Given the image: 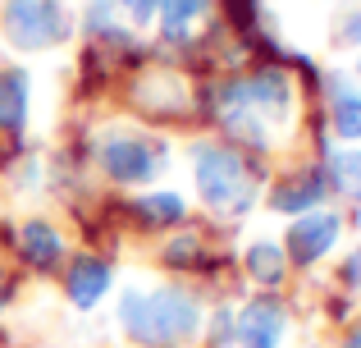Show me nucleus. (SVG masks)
Masks as SVG:
<instances>
[{
  "label": "nucleus",
  "mask_w": 361,
  "mask_h": 348,
  "mask_svg": "<svg viewBox=\"0 0 361 348\" xmlns=\"http://www.w3.org/2000/svg\"><path fill=\"white\" fill-rule=\"evenodd\" d=\"M233 344H238V325H233L229 307H220L211 316V348H233Z\"/></svg>",
  "instance_id": "18"
},
{
  "label": "nucleus",
  "mask_w": 361,
  "mask_h": 348,
  "mask_svg": "<svg viewBox=\"0 0 361 348\" xmlns=\"http://www.w3.org/2000/svg\"><path fill=\"white\" fill-rule=\"evenodd\" d=\"M197 252H202V239H192V234H188V239H174L165 248V261H169V266H192Z\"/></svg>",
  "instance_id": "19"
},
{
  "label": "nucleus",
  "mask_w": 361,
  "mask_h": 348,
  "mask_svg": "<svg viewBox=\"0 0 361 348\" xmlns=\"http://www.w3.org/2000/svg\"><path fill=\"white\" fill-rule=\"evenodd\" d=\"M110 284H115V270H110L106 257H73L69 270H64V294H69V303L78 307V312H92V307L101 303V298L110 294Z\"/></svg>",
  "instance_id": "9"
},
{
  "label": "nucleus",
  "mask_w": 361,
  "mask_h": 348,
  "mask_svg": "<svg viewBox=\"0 0 361 348\" xmlns=\"http://www.w3.org/2000/svg\"><path fill=\"white\" fill-rule=\"evenodd\" d=\"M357 78H361V60H357Z\"/></svg>",
  "instance_id": "23"
},
{
  "label": "nucleus",
  "mask_w": 361,
  "mask_h": 348,
  "mask_svg": "<svg viewBox=\"0 0 361 348\" xmlns=\"http://www.w3.org/2000/svg\"><path fill=\"white\" fill-rule=\"evenodd\" d=\"M0 32L14 51H55L73 37V14L64 0H5L0 9Z\"/></svg>",
  "instance_id": "4"
},
{
  "label": "nucleus",
  "mask_w": 361,
  "mask_h": 348,
  "mask_svg": "<svg viewBox=\"0 0 361 348\" xmlns=\"http://www.w3.org/2000/svg\"><path fill=\"white\" fill-rule=\"evenodd\" d=\"M343 284L348 289H361V252H353V257L343 261Z\"/></svg>",
  "instance_id": "21"
},
{
  "label": "nucleus",
  "mask_w": 361,
  "mask_h": 348,
  "mask_svg": "<svg viewBox=\"0 0 361 348\" xmlns=\"http://www.w3.org/2000/svg\"><path fill=\"white\" fill-rule=\"evenodd\" d=\"M329 197V179L320 165H307V170H288V179H279V184L270 188V211L279 215H307V211H320Z\"/></svg>",
  "instance_id": "8"
},
{
  "label": "nucleus",
  "mask_w": 361,
  "mask_h": 348,
  "mask_svg": "<svg viewBox=\"0 0 361 348\" xmlns=\"http://www.w3.org/2000/svg\"><path fill=\"white\" fill-rule=\"evenodd\" d=\"M119 325L133 344L178 348L202 330V303L188 284H160V289L133 284L119 298Z\"/></svg>",
  "instance_id": "1"
},
{
  "label": "nucleus",
  "mask_w": 361,
  "mask_h": 348,
  "mask_svg": "<svg viewBox=\"0 0 361 348\" xmlns=\"http://www.w3.org/2000/svg\"><path fill=\"white\" fill-rule=\"evenodd\" d=\"M325 92H329V124H334V138L361 147V92L348 78H325Z\"/></svg>",
  "instance_id": "11"
},
{
  "label": "nucleus",
  "mask_w": 361,
  "mask_h": 348,
  "mask_svg": "<svg viewBox=\"0 0 361 348\" xmlns=\"http://www.w3.org/2000/svg\"><path fill=\"white\" fill-rule=\"evenodd\" d=\"M18 252H23V261L32 270H51L64 261V234L51 220H27L18 229Z\"/></svg>",
  "instance_id": "12"
},
{
  "label": "nucleus",
  "mask_w": 361,
  "mask_h": 348,
  "mask_svg": "<svg viewBox=\"0 0 361 348\" xmlns=\"http://www.w3.org/2000/svg\"><path fill=\"white\" fill-rule=\"evenodd\" d=\"M133 215H137V224H147V229H165V224H183L188 202L178 193H142L137 202H133Z\"/></svg>",
  "instance_id": "15"
},
{
  "label": "nucleus",
  "mask_w": 361,
  "mask_h": 348,
  "mask_svg": "<svg viewBox=\"0 0 361 348\" xmlns=\"http://www.w3.org/2000/svg\"><path fill=\"white\" fill-rule=\"evenodd\" d=\"M211 9V0H160L156 18H160V37L165 42H188L197 28V18Z\"/></svg>",
  "instance_id": "14"
},
{
  "label": "nucleus",
  "mask_w": 361,
  "mask_h": 348,
  "mask_svg": "<svg viewBox=\"0 0 361 348\" xmlns=\"http://www.w3.org/2000/svg\"><path fill=\"white\" fill-rule=\"evenodd\" d=\"M338 239H343V215L334 206H320V211L298 215L279 243H283V257L293 266H316L320 257H329L338 248Z\"/></svg>",
  "instance_id": "5"
},
{
  "label": "nucleus",
  "mask_w": 361,
  "mask_h": 348,
  "mask_svg": "<svg viewBox=\"0 0 361 348\" xmlns=\"http://www.w3.org/2000/svg\"><path fill=\"white\" fill-rule=\"evenodd\" d=\"M82 23H87L92 37H115V42H128V37L119 32V5H115V0H92L87 14H82Z\"/></svg>",
  "instance_id": "17"
},
{
  "label": "nucleus",
  "mask_w": 361,
  "mask_h": 348,
  "mask_svg": "<svg viewBox=\"0 0 361 348\" xmlns=\"http://www.w3.org/2000/svg\"><path fill=\"white\" fill-rule=\"evenodd\" d=\"M233 325H238V348H279L288 330V307L274 294H261L243 312H233Z\"/></svg>",
  "instance_id": "7"
},
{
  "label": "nucleus",
  "mask_w": 361,
  "mask_h": 348,
  "mask_svg": "<svg viewBox=\"0 0 361 348\" xmlns=\"http://www.w3.org/2000/svg\"><path fill=\"white\" fill-rule=\"evenodd\" d=\"M243 92V101L256 110V115L265 119V128H283L293 115V101H298V88H293L288 69H279V64H261V69L243 73V78H233Z\"/></svg>",
  "instance_id": "6"
},
{
  "label": "nucleus",
  "mask_w": 361,
  "mask_h": 348,
  "mask_svg": "<svg viewBox=\"0 0 361 348\" xmlns=\"http://www.w3.org/2000/svg\"><path fill=\"white\" fill-rule=\"evenodd\" d=\"M97 170L119 188H142L156 184L169 170V143L142 128H106L97 138Z\"/></svg>",
  "instance_id": "3"
},
{
  "label": "nucleus",
  "mask_w": 361,
  "mask_h": 348,
  "mask_svg": "<svg viewBox=\"0 0 361 348\" xmlns=\"http://www.w3.org/2000/svg\"><path fill=\"white\" fill-rule=\"evenodd\" d=\"M325 179H329V188H338V193H348L353 202H361V147H348V152L329 156Z\"/></svg>",
  "instance_id": "16"
},
{
  "label": "nucleus",
  "mask_w": 361,
  "mask_h": 348,
  "mask_svg": "<svg viewBox=\"0 0 361 348\" xmlns=\"http://www.w3.org/2000/svg\"><path fill=\"white\" fill-rule=\"evenodd\" d=\"M188 165H192L197 197L211 206L215 215H247L261 193V174H256L252 156L238 152L233 143H192L188 147Z\"/></svg>",
  "instance_id": "2"
},
{
  "label": "nucleus",
  "mask_w": 361,
  "mask_h": 348,
  "mask_svg": "<svg viewBox=\"0 0 361 348\" xmlns=\"http://www.w3.org/2000/svg\"><path fill=\"white\" fill-rule=\"evenodd\" d=\"M343 348H361V335H353V340H348V344H343Z\"/></svg>",
  "instance_id": "22"
},
{
  "label": "nucleus",
  "mask_w": 361,
  "mask_h": 348,
  "mask_svg": "<svg viewBox=\"0 0 361 348\" xmlns=\"http://www.w3.org/2000/svg\"><path fill=\"white\" fill-rule=\"evenodd\" d=\"M338 42H343V46H361V9H353V14L343 18V28H338Z\"/></svg>",
  "instance_id": "20"
},
{
  "label": "nucleus",
  "mask_w": 361,
  "mask_h": 348,
  "mask_svg": "<svg viewBox=\"0 0 361 348\" xmlns=\"http://www.w3.org/2000/svg\"><path fill=\"white\" fill-rule=\"evenodd\" d=\"M243 266L247 280L261 289H279L283 275H288V257H283V243L279 239H252L243 248Z\"/></svg>",
  "instance_id": "13"
},
{
  "label": "nucleus",
  "mask_w": 361,
  "mask_h": 348,
  "mask_svg": "<svg viewBox=\"0 0 361 348\" xmlns=\"http://www.w3.org/2000/svg\"><path fill=\"white\" fill-rule=\"evenodd\" d=\"M27 106H32V78L27 69H0V133L23 138Z\"/></svg>",
  "instance_id": "10"
}]
</instances>
